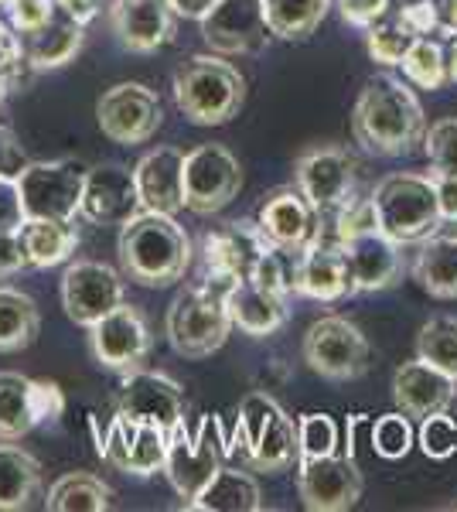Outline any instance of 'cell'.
<instances>
[{
	"label": "cell",
	"instance_id": "cell-5",
	"mask_svg": "<svg viewBox=\"0 0 457 512\" xmlns=\"http://www.w3.org/2000/svg\"><path fill=\"white\" fill-rule=\"evenodd\" d=\"M232 318L226 308V287L198 280L171 301L164 335L181 359H209L226 345Z\"/></svg>",
	"mask_w": 457,
	"mask_h": 512
},
{
	"label": "cell",
	"instance_id": "cell-32",
	"mask_svg": "<svg viewBox=\"0 0 457 512\" xmlns=\"http://www.w3.org/2000/svg\"><path fill=\"white\" fill-rule=\"evenodd\" d=\"M246 461L253 472L263 475H280L297 461V420L284 407L270 414L267 427L253 441V448L246 451Z\"/></svg>",
	"mask_w": 457,
	"mask_h": 512
},
{
	"label": "cell",
	"instance_id": "cell-55",
	"mask_svg": "<svg viewBox=\"0 0 457 512\" xmlns=\"http://www.w3.org/2000/svg\"><path fill=\"white\" fill-rule=\"evenodd\" d=\"M171 11L178 14V18H188V21H202L205 14L212 11L219 0H168Z\"/></svg>",
	"mask_w": 457,
	"mask_h": 512
},
{
	"label": "cell",
	"instance_id": "cell-23",
	"mask_svg": "<svg viewBox=\"0 0 457 512\" xmlns=\"http://www.w3.org/2000/svg\"><path fill=\"white\" fill-rule=\"evenodd\" d=\"M457 396V379L447 376L444 369L423 362L420 355L403 362L393 376V400L396 410H403L410 420H423L430 414H444L451 410Z\"/></svg>",
	"mask_w": 457,
	"mask_h": 512
},
{
	"label": "cell",
	"instance_id": "cell-50",
	"mask_svg": "<svg viewBox=\"0 0 457 512\" xmlns=\"http://www.w3.org/2000/svg\"><path fill=\"white\" fill-rule=\"evenodd\" d=\"M28 267V253H24L18 229H0V280L18 277Z\"/></svg>",
	"mask_w": 457,
	"mask_h": 512
},
{
	"label": "cell",
	"instance_id": "cell-10",
	"mask_svg": "<svg viewBox=\"0 0 457 512\" xmlns=\"http://www.w3.org/2000/svg\"><path fill=\"white\" fill-rule=\"evenodd\" d=\"M243 188V168L226 144H202L185 154V209L195 216L222 212Z\"/></svg>",
	"mask_w": 457,
	"mask_h": 512
},
{
	"label": "cell",
	"instance_id": "cell-15",
	"mask_svg": "<svg viewBox=\"0 0 457 512\" xmlns=\"http://www.w3.org/2000/svg\"><path fill=\"white\" fill-rule=\"evenodd\" d=\"M120 270L99 260H76L69 263L62 277V308L69 321L82 328H93L99 318L110 315L116 304L127 301V287H123Z\"/></svg>",
	"mask_w": 457,
	"mask_h": 512
},
{
	"label": "cell",
	"instance_id": "cell-52",
	"mask_svg": "<svg viewBox=\"0 0 457 512\" xmlns=\"http://www.w3.org/2000/svg\"><path fill=\"white\" fill-rule=\"evenodd\" d=\"M24 164H28V158H24L14 130L7 127V123H0V175L18 178V171L24 168Z\"/></svg>",
	"mask_w": 457,
	"mask_h": 512
},
{
	"label": "cell",
	"instance_id": "cell-3",
	"mask_svg": "<svg viewBox=\"0 0 457 512\" xmlns=\"http://www.w3.org/2000/svg\"><path fill=\"white\" fill-rule=\"evenodd\" d=\"M174 106L195 127H222L243 110L246 79L222 55H191L174 69Z\"/></svg>",
	"mask_w": 457,
	"mask_h": 512
},
{
	"label": "cell",
	"instance_id": "cell-33",
	"mask_svg": "<svg viewBox=\"0 0 457 512\" xmlns=\"http://www.w3.org/2000/svg\"><path fill=\"white\" fill-rule=\"evenodd\" d=\"M41 311L35 297L18 291V287L0 284V355L24 352L38 342Z\"/></svg>",
	"mask_w": 457,
	"mask_h": 512
},
{
	"label": "cell",
	"instance_id": "cell-12",
	"mask_svg": "<svg viewBox=\"0 0 457 512\" xmlns=\"http://www.w3.org/2000/svg\"><path fill=\"white\" fill-rule=\"evenodd\" d=\"M365 478L355 454H324L297 461V495L311 512H345L362 499Z\"/></svg>",
	"mask_w": 457,
	"mask_h": 512
},
{
	"label": "cell",
	"instance_id": "cell-45",
	"mask_svg": "<svg viewBox=\"0 0 457 512\" xmlns=\"http://www.w3.org/2000/svg\"><path fill=\"white\" fill-rule=\"evenodd\" d=\"M0 7L7 11V21H11V28L18 31L21 38L38 31L41 24H48L58 11L55 0H4Z\"/></svg>",
	"mask_w": 457,
	"mask_h": 512
},
{
	"label": "cell",
	"instance_id": "cell-31",
	"mask_svg": "<svg viewBox=\"0 0 457 512\" xmlns=\"http://www.w3.org/2000/svg\"><path fill=\"white\" fill-rule=\"evenodd\" d=\"M21 243L28 253V267L48 270L65 263L79 246V233L65 219H24L21 222Z\"/></svg>",
	"mask_w": 457,
	"mask_h": 512
},
{
	"label": "cell",
	"instance_id": "cell-29",
	"mask_svg": "<svg viewBox=\"0 0 457 512\" xmlns=\"http://www.w3.org/2000/svg\"><path fill=\"white\" fill-rule=\"evenodd\" d=\"M185 509L195 512H260L263 509V492L260 482L243 468H229L222 465L219 472L202 492L191 502H185Z\"/></svg>",
	"mask_w": 457,
	"mask_h": 512
},
{
	"label": "cell",
	"instance_id": "cell-39",
	"mask_svg": "<svg viewBox=\"0 0 457 512\" xmlns=\"http://www.w3.org/2000/svg\"><path fill=\"white\" fill-rule=\"evenodd\" d=\"M423 151L430 158L434 178H457V117L430 123L423 134Z\"/></svg>",
	"mask_w": 457,
	"mask_h": 512
},
{
	"label": "cell",
	"instance_id": "cell-54",
	"mask_svg": "<svg viewBox=\"0 0 457 512\" xmlns=\"http://www.w3.org/2000/svg\"><path fill=\"white\" fill-rule=\"evenodd\" d=\"M55 4H58V11H65L79 24H89L99 11H103V0H55Z\"/></svg>",
	"mask_w": 457,
	"mask_h": 512
},
{
	"label": "cell",
	"instance_id": "cell-41",
	"mask_svg": "<svg viewBox=\"0 0 457 512\" xmlns=\"http://www.w3.org/2000/svg\"><path fill=\"white\" fill-rule=\"evenodd\" d=\"M413 437L417 434H413V424L403 410H396V414H382L376 424H372V451L386 461H400L410 454Z\"/></svg>",
	"mask_w": 457,
	"mask_h": 512
},
{
	"label": "cell",
	"instance_id": "cell-24",
	"mask_svg": "<svg viewBox=\"0 0 457 512\" xmlns=\"http://www.w3.org/2000/svg\"><path fill=\"white\" fill-rule=\"evenodd\" d=\"M137 195L144 212H174L185 209V154L178 147H157L144 154L134 168Z\"/></svg>",
	"mask_w": 457,
	"mask_h": 512
},
{
	"label": "cell",
	"instance_id": "cell-35",
	"mask_svg": "<svg viewBox=\"0 0 457 512\" xmlns=\"http://www.w3.org/2000/svg\"><path fill=\"white\" fill-rule=\"evenodd\" d=\"M270 35L280 41H307L328 18L331 0H263Z\"/></svg>",
	"mask_w": 457,
	"mask_h": 512
},
{
	"label": "cell",
	"instance_id": "cell-57",
	"mask_svg": "<svg viewBox=\"0 0 457 512\" xmlns=\"http://www.w3.org/2000/svg\"><path fill=\"white\" fill-rule=\"evenodd\" d=\"M447 76H451V82H457V35L451 41V48H447Z\"/></svg>",
	"mask_w": 457,
	"mask_h": 512
},
{
	"label": "cell",
	"instance_id": "cell-1",
	"mask_svg": "<svg viewBox=\"0 0 457 512\" xmlns=\"http://www.w3.org/2000/svg\"><path fill=\"white\" fill-rule=\"evenodd\" d=\"M427 120L413 89L396 76H372L355 99L352 137L362 151L376 158H403L423 144Z\"/></svg>",
	"mask_w": 457,
	"mask_h": 512
},
{
	"label": "cell",
	"instance_id": "cell-42",
	"mask_svg": "<svg viewBox=\"0 0 457 512\" xmlns=\"http://www.w3.org/2000/svg\"><path fill=\"white\" fill-rule=\"evenodd\" d=\"M277 407L280 403L267 393H246L236 410V444H243L246 451L253 448V441L260 437V431L267 427V420ZM236 444H232V451H236Z\"/></svg>",
	"mask_w": 457,
	"mask_h": 512
},
{
	"label": "cell",
	"instance_id": "cell-28",
	"mask_svg": "<svg viewBox=\"0 0 457 512\" xmlns=\"http://www.w3.org/2000/svg\"><path fill=\"white\" fill-rule=\"evenodd\" d=\"M41 499V461L14 441H0V512L31 509Z\"/></svg>",
	"mask_w": 457,
	"mask_h": 512
},
{
	"label": "cell",
	"instance_id": "cell-16",
	"mask_svg": "<svg viewBox=\"0 0 457 512\" xmlns=\"http://www.w3.org/2000/svg\"><path fill=\"white\" fill-rule=\"evenodd\" d=\"M267 250H270V239L263 236L256 219L226 222L222 229H215V233L202 239V263H205L202 280L229 287L232 280H243L253 274L256 260Z\"/></svg>",
	"mask_w": 457,
	"mask_h": 512
},
{
	"label": "cell",
	"instance_id": "cell-21",
	"mask_svg": "<svg viewBox=\"0 0 457 512\" xmlns=\"http://www.w3.org/2000/svg\"><path fill=\"white\" fill-rule=\"evenodd\" d=\"M116 410L127 417L164 427V431L171 434L178 424H185V390L164 373L134 369V373L123 376L120 407Z\"/></svg>",
	"mask_w": 457,
	"mask_h": 512
},
{
	"label": "cell",
	"instance_id": "cell-6",
	"mask_svg": "<svg viewBox=\"0 0 457 512\" xmlns=\"http://www.w3.org/2000/svg\"><path fill=\"white\" fill-rule=\"evenodd\" d=\"M232 454V444L222 434V420L215 414L198 417L195 434L185 424H178L168 434V458H164V475L178 499L191 502L205 485L212 482L215 472L226 465Z\"/></svg>",
	"mask_w": 457,
	"mask_h": 512
},
{
	"label": "cell",
	"instance_id": "cell-17",
	"mask_svg": "<svg viewBox=\"0 0 457 512\" xmlns=\"http://www.w3.org/2000/svg\"><path fill=\"white\" fill-rule=\"evenodd\" d=\"M202 38L215 55L263 52L270 38L263 0H219L202 18Z\"/></svg>",
	"mask_w": 457,
	"mask_h": 512
},
{
	"label": "cell",
	"instance_id": "cell-47",
	"mask_svg": "<svg viewBox=\"0 0 457 512\" xmlns=\"http://www.w3.org/2000/svg\"><path fill=\"white\" fill-rule=\"evenodd\" d=\"M396 24L413 38H427L430 31L440 28V14H437V4L434 0H410V4L400 7L396 14Z\"/></svg>",
	"mask_w": 457,
	"mask_h": 512
},
{
	"label": "cell",
	"instance_id": "cell-46",
	"mask_svg": "<svg viewBox=\"0 0 457 512\" xmlns=\"http://www.w3.org/2000/svg\"><path fill=\"white\" fill-rule=\"evenodd\" d=\"M31 407L38 424H55L65 414V393L52 379H31Z\"/></svg>",
	"mask_w": 457,
	"mask_h": 512
},
{
	"label": "cell",
	"instance_id": "cell-9",
	"mask_svg": "<svg viewBox=\"0 0 457 512\" xmlns=\"http://www.w3.org/2000/svg\"><path fill=\"white\" fill-rule=\"evenodd\" d=\"M294 185L321 216H335L359 198V161L338 144L311 147L294 164Z\"/></svg>",
	"mask_w": 457,
	"mask_h": 512
},
{
	"label": "cell",
	"instance_id": "cell-56",
	"mask_svg": "<svg viewBox=\"0 0 457 512\" xmlns=\"http://www.w3.org/2000/svg\"><path fill=\"white\" fill-rule=\"evenodd\" d=\"M444 4V24L447 31H457V0H440Z\"/></svg>",
	"mask_w": 457,
	"mask_h": 512
},
{
	"label": "cell",
	"instance_id": "cell-27",
	"mask_svg": "<svg viewBox=\"0 0 457 512\" xmlns=\"http://www.w3.org/2000/svg\"><path fill=\"white\" fill-rule=\"evenodd\" d=\"M24 59L35 72L45 69H62L82 52V41H86V24L69 18L65 11H55V18L41 24L38 31L24 35Z\"/></svg>",
	"mask_w": 457,
	"mask_h": 512
},
{
	"label": "cell",
	"instance_id": "cell-13",
	"mask_svg": "<svg viewBox=\"0 0 457 512\" xmlns=\"http://www.w3.org/2000/svg\"><path fill=\"white\" fill-rule=\"evenodd\" d=\"M89 352L103 369L110 373H134L144 369L147 355H151V328L147 318L140 315L134 304H116L110 315H103L89 328Z\"/></svg>",
	"mask_w": 457,
	"mask_h": 512
},
{
	"label": "cell",
	"instance_id": "cell-26",
	"mask_svg": "<svg viewBox=\"0 0 457 512\" xmlns=\"http://www.w3.org/2000/svg\"><path fill=\"white\" fill-rule=\"evenodd\" d=\"M226 308L232 318V328H239L249 338H267L277 335L287 325V297H277L270 291H263L256 280H232L226 287Z\"/></svg>",
	"mask_w": 457,
	"mask_h": 512
},
{
	"label": "cell",
	"instance_id": "cell-51",
	"mask_svg": "<svg viewBox=\"0 0 457 512\" xmlns=\"http://www.w3.org/2000/svg\"><path fill=\"white\" fill-rule=\"evenodd\" d=\"M24 219H28V216H24L18 181L0 175V229H21Z\"/></svg>",
	"mask_w": 457,
	"mask_h": 512
},
{
	"label": "cell",
	"instance_id": "cell-36",
	"mask_svg": "<svg viewBox=\"0 0 457 512\" xmlns=\"http://www.w3.org/2000/svg\"><path fill=\"white\" fill-rule=\"evenodd\" d=\"M38 427L31 407V379L21 373H0V441H21Z\"/></svg>",
	"mask_w": 457,
	"mask_h": 512
},
{
	"label": "cell",
	"instance_id": "cell-49",
	"mask_svg": "<svg viewBox=\"0 0 457 512\" xmlns=\"http://www.w3.org/2000/svg\"><path fill=\"white\" fill-rule=\"evenodd\" d=\"M335 7L345 24H352V28H359V31H369L372 24H379L386 18L393 0H335Z\"/></svg>",
	"mask_w": 457,
	"mask_h": 512
},
{
	"label": "cell",
	"instance_id": "cell-2",
	"mask_svg": "<svg viewBox=\"0 0 457 512\" xmlns=\"http://www.w3.org/2000/svg\"><path fill=\"white\" fill-rule=\"evenodd\" d=\"M120 274L137 287H171L191 267V239L164 212H137L120 226L116 239Z\"/></svg>",
	"mask_w": 457,
	"mask_h": 512
},
{
	"label": "cell",
	"instance_id": "cell-4",
	"mask_svg": "<svg viewBox=\"0 0 457 512\" xmlns=\"http://www.w3.org/2000/svg\"><path fill=\"white\" fill-rule=\"evenodd\" d=\"M372 209H376L379 229L400 246L423 243L434 236L444 219L437 205L434 175H417V171H396L386 175L372 188Z\"/></svg>",
	"mask_w": 457,
	"mask_h": 512
},
{
	"label": "cell",
	"instance_id": "cell-22",
	"mask_svg": "<svg viewBox=\"0 0 457 512\" xmlns=\"http://www.w3.org/2000/svg\"><path fill=\"white\" fill-rule=\"evenodd\" d=\"M168 0H110V31L130 55H154L174 38Z\"/></svg>",
	"mask_w": 457,
	"mask_h": 512
},
{
	"label": "cell",
	"instance_id": "cell-25",
	"mask_svg": "<svg viewBox=\"0 0 457 512\" xmlns=\"http://www.w3.org/2000/svg\"><path fill=\"white\" fill-rule=\"evenodd\" d=\"M294 291L311 297V301H342L352 297V274H348L345 253L335 239L321 236L314 246L297 256V277H294Z\"/></svg>",
	"mask_w": 457,
	"mask_h": 512
},
{
	"label": "cell",
	"instance_id": "cell-48",
	"mask_svg": "<svg viewBox=\"0 0 457 512\" xmlns=\"http://www.w3.org/2000/svg\"><path fill=\"white\" fill-rule=\"evenodd\" d=\"M24 69H31L28 59H24V41L18 31L0 21V76H7L11 86H18L24 79Z\"/></svg>",
	"mask_w": 457,
	"mask_h": 512
},
{
	"label": "cell",
	"instance_id": "cell-44",
	"mask_svg": "<svg viewBox=\"0 0 457 512\" xmlns=\"http://www.w3.org/2000/svg\"><path fill=\"white\" fill-rule=\"evenodd\" d=\"M417 441H420V451L427 454V458L447 461L457 451V424L447 417V410L444 414H430V417L420 420Z\"/></svg>",
	"mask_w": 457,
	"mask_h": 512
},
{
	"label": "cell",
	"instance_id": "cell-58",
	"mask_svg": "<svg viewBox=\"0 0 457 512\" xmlns=\"http://www.w3.org/2000/svg\"><path fill=\"white\" fill-rule=\"evenodd\" d=\"M11 79H7V76H0V106H4V99H7V93H11Z\"/></svg>",
	"mask_w": 457,
	"mask_h": 512
},
{
	"label": "cell",
	"instance_id": "cell-20",
	"mask_svg": "<svg viewBox=\"0 0 457 512\" xmlns=\"http://www.w3.org/2000/svg\"><path fill=\"white\" fill-rule=\"evenodd\" d=\"M342 253L352 274V291L355 294H376L389 291L396 280L403 277V246L396 239H389L382 229H362V233L342 239Z\"/></svg>",
	"mask_w": 457,
	"mask_h": 512
},
{
	"label": "cell",
	"instance_id": "cell-11",
	"mask_svg": "<svg viewBox=\"0 0 457 512\" xmlns=\"http://www.w3.org/2000/svg\"><path fill=\"white\" fill-rule=\"evenodd\" d=\"M164 110L144 82H116L96 103V123L113 144H147L161 130Z\"/></svg>",
	"mask_w": 457,
	"mask_h": 512
},
{
	"label": "cell",
	"instance_id": "cell-18",
	"mask_svg": "<svg viewBox=\"0 0 457 512\" xmlns=\"http://www.w3.org/2000/svg\"><path fill=\"white\" fill-rule=\"evenodd\" d=\"M263 236L270 239V246L280 250H294L304 253L307 246H314L324 233V216L304 198V192L297 185L273 188L263 198L260 212H256Z\"/></svg>",
	"mask_w": 457,
	"mask_h": 512
},
{
	"label": "cell",
	"instance_id": "cell-14",
	"mask_svg": "<svg viewBox=\"0 0 457 512\" xmlns=\"http://www.w3.org/2000/svg\"><path fill=\"white\" fill-rule=\"evenodd\" d=\"M99 458L123 475L151 478L157 472H164L168 431L116 410V417L110 420V427H106V437L99 441Z\"/></svg>",
	"mask_w": 457,
	"mask_h": 512
},
{
	"label": "cell",
	"instance_id": "cell-53",
	"mask_svg": "<svg viewBox=\"0 0 457 512\" xmlns=\"http://www.w3.org/2000/svg\"><path fill=\"white\" fill-rule=\"evenodd\" d=\"M434 185H437L440 219L457 222V178H434Z\"/></svg>",
	"mask_w": 457,
	"mask_h": 512
},
{
	"label": "cell",
	"instance_id": "cell-43",
	"mask_svg": "<svg viewBox=\"0 0 457 512\" xmlns=\"http://www.w3.org/2000/svg\"><path fill=\"white\" fill-rule=\"evenodd\" d=\"M410 41L413 35H406L400 24H396V18L393 21L382 18L379 24H372V28L365 31V48H369L372 62H379V65H400Z\"/></svg>",
	"mask_w": 457,
	"mask_h": 512
},
{
	"label": "cell",
	"instance_id": "cell-40",
	"mask_svg": "<svg viewBox=\"0 0 457 512\" xmlns=\"http://www.w3.org/2000/svg\"><path fill=\"white\" fill-rule=\"evenodd\" d=\"M338 451V424L328 414L297 417V461L324 458Z\"/></svg>",
	"mask_w": 457,
	"mask_h": 512
},
{
	"label": "cell",
	"instance_id": "cell-8",
	"mask_svg": "<svg viewBox=\"0 0 457 512\" xmlns=\"http://www.w3.org/2000/svg\"><path fill=\"white\" fill-rule=\"evenodd\" d=\"M304 362L331 383H352L369 369V338L342 315H324L304 335Z\"/></svg>",
	"mask_w": 457,
	"mask_h": 512
},
{
	"label": "cell",
	"instance_id": "cell-34",
	"mask_svg": "<svg viewBox=\"0 0 457 512\" xmlns=\"http://www.w3.org/2000/svg\"><path fill=\"white\" fill-rule=\"evenodd\" d=\"M52 512H106L113 509V489L93 472H65L45 495Z\"/></svg>",
	"mask_w": 457,
	"mask_h": 512
},
{
	"label": "cell",
	"instance_id": "cell-37",
	"mask_svg": "<svg viewBox=\"0 0 457 512\" xmlns=\"http://www.w3.org/2000/svg\"><path fill=\"white\" fill-rule=\"evenodd\" d=\"M403 76L413 82L417 89H444V82H451L447 76V52L444 45L434 38H413L410 48H406L403 55Z\"/></svg>",
	"mask_w": 457,
	"mask_h": 512
},
{
	"label": "cell",
	"instance_id": "cell-19",
	"mask_svg": "<svg viewBox=\"0 0 457 512\" xmlns=\"http://www.w3.org/2000/svg\"><path fill=\"white\" fill-rule=\"evenodd\" d=\"M144 212L137 195L134 171L123 164H96L86 171V188H82L79 216L93 226H123Z\"/></svg>",
	"mask_w": 457,
	"mask_h": 512
},
{
	"label": "cell",
	"instance_id": "cell-30",
	"mask_svg": "<svg viewBox=\"0 0 457 512\" xmlns=\"http://www.w3.org/2000/svg\"><path fill=\"white\" fill-rule=\"evenodd\" d=\"M413 280L437 301H457V236H427L417 243Z\"/></svg>",
	"mask_w": 457,
	"mask_h": 512
},
{
	"label": "cell",
	"instance_id": "cell-7",
	"mask_svg": "<svg viewBox=\"0 0 457 512\" xmlns=\"http://www.w3.org/2000/svg\"><path fill=\"white\" fill-rule=\"evenodd\" d=\"M18 192L28 219L76 222L86 188V168L76 161H28L18 171Z\"/></svg>",
	"mask_w": 457,
	"mask_h": 512
},
{
	"label": "cell",
	"instance_id": "cell-38",
	"mask_svg": "<svg viewBox=\"0 0 457 512\" xmlns=\"http://www.w3.org/2000/svg\"><path fill=\"white\" fill-rule=\"evenodd\" d=\"M417 355L430 366L444 369L447 376L457 379V318L437 315L420 328L417 335Z\"/></svg>",
	"mask_w": 457,
	"mask_h": 512
}]
</instances>
